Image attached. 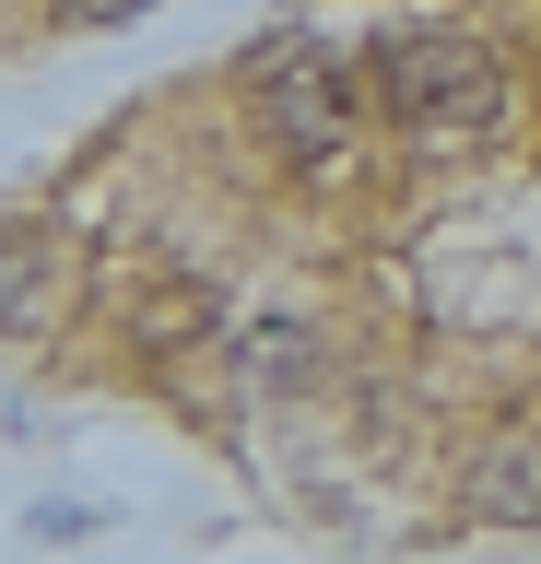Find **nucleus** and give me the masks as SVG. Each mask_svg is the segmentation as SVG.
Wrapping results in <instances>:
<instances>
[{
  "label": "nucleus",
  "mask_w": 541,
  "mask_h": 564,
  "mask_svg": "<svg viewBox=\"0 0 541 564\" xmlns=\"http://www.w3.org/2000/svg\"><path fill=\"white\" fill-rule=\"evenodd\" d=\"M365 106L412 141H483L506 118V59L470 24H377L365 47Z\"/></svg>",
  "instance_id": "nucleus-1"
},
{
  "label": "nucleus",
  "mask_w": 541,
  "mask_h": 564,
  "mask_svg": "<svg viewBox=\"0 0 541 564\" xmlns=\"http://www.w3.org/2000/svg\"><path fill=\"white\" fill-rule=\"evenodd\" d=\"M248 118H259V141H271L294 176H329L354 153V130H365V70H342L318 35H283V47H259V70H248Z\"/></svg>",
  "instance_id": "nucleus-2"
},
{
  "label": "nucleus",
  "mask_w": 541,
  "mask_h": 564,
  "mask_svg": "<svg viewBox=\"0 0 541 564\" xmlns=\"http://www.w3.org/2000/svg\"><path fill=\"white\" fill-rule=\"evenodd\" d=\"M59 306H72V247L47 224H12L0 236V341H47Z\"/></svg>",
  "instance_id": "nucleus-3"
},
{
  "label": "nucleus",
  "mask_w": 541,
  "mask_h": 564,
  "mask_svg": "<svg viewBox=\"0 0 541 564\" xmlns=\"http://www.w3.org/2000/svg\"><path fill=\"white\" fill-rule=\"evenodd\" d=\"M470 518L483 529H541V412H518V423H495L483 447H470Z\"/></svg>",
  "instance_id": "nucleus-4"
},
{
  "label": "nucleus",
  "mask_w": 541,
  "mask_h": 564,
  "mask_svg": "<svg viewBox=\"0 0 541 564\" xmlns=\"http://www.w3.org/2000/svg\"><path fill=\"white\" fill-rule=\"evenodd\" d=\"M236 377L248 388H306L318 377V329H306V317H259L248 341H236Z\"/></svg>",
  "instance_id": "nucleus-5"
},
{
  "label": "nucleus",
  "mask_w": 541,
  "mask_h": 564,
  "mask_svg": "<svg viewBox=\"0 0 541 564\" xmlns=\"http://www.w3.org/2000/svg\"><path fill=\"white\" fill-rule=\"evenodd\" d=\"M72 24H130V12H153V0H59Z\"/></svg>",
  "instance_id": "nucleus-6"
}]
</instances>
